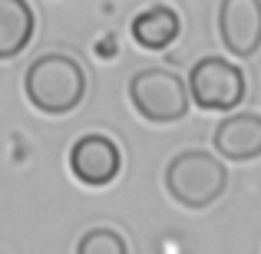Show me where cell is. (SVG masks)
Here are the masks:
<instances>
[{
	"mask_svg": "<svg viewBox=\"0 0 261 254\" xmlns=\"http://www.w3.org/2000/svg\"><path fill=\"white\" fill-rule=\"evenodd\" d=\"M189 93L205 112H231L248 96V76L225 57H202L189 73Z\"/></svg>",
	"mask_w": 261,
	"mask_h": 254,
	"instance_id": "cell-4",
	"label": "cell"
},
{
	"mask_svg": "<svg viewBox=\"0 0 261 254\" xmlns=\"http://www.w3.org/2000/svg\"><path fill=\"white\" fill-rule=\"evenodd\" d=\"M76 254H129V244L116 228H89L76 241Z\"/></svg>",
	"mask_w": 261,
	"mask_h": 254,
	"instance_id": "cell-10",
	"label": "cell"
},
{
	"mask_svg": "<svg viewBox=\"0 0 261 254\" xmlns=\"http://www.w3.org/2000/svg\"><path fill=\"white\" fill-rule=\"evenodd\" d=\"M218 159L228 162H255L261 159V116L258 112H231L212 132Z\"/></svg>",
	"mask_w": 261,
	"mask_h": 254,
	"instance_id": "cell-7",
	"label": "cell"
},
{
	"mask_svg": "<svg viewBox=\"0 0 261 254\" xmlns=\"http://www.w3.org/2000/svg\"><path fill=\"white\" fill-rule=\"evenodd\" d=\"M70 172L89 188H106L122 172V149L102 132H86L70 149Z\"/></svg>",
	"mask_w": 261,
	"mask_h": 254,
	"instance_id": "cell-5",
	"label": "cell"
},
{
	"mask_svg": "<svg viewBox=\"0 0 261 254\" xmlns=\"http://www.w3.org/2000/svg\"><path fill=\"white\" fill-rule=\"evenodd\" d=\"M37 13L27 0H0V60H13L30 46Z\"/></svg>",
	"mask_w": 261,
	"mask_h": 254,
	"instance_id": "cell-9",
	"label": "cell"
},
{
	"mask_svg": "<svg viewBox=\"0 0 261 254\" xmlns=\"http://www.w3.org/2000/svg\"><path fill=\"white\" fill-rule=\"evenodd\" d=\"M129 102L146 122L169 126L189 116L192 93L178 73L162 70V66H146L129 76Z\"/></svg>",
	"mask_w": 261,
	"mask_h": 254,
	"instance_id": "cell-3",
	"label": "cell"
},
{
	"mask_svg": "<svg viewBox=\"0 0 261 254\" xmlns=\"http://www.w3.org/2000/svg\"><path fill=\"white\" fill-rule=\"evenodd\" d=\"M86 70L66 53H43L23 73V96L43 116H66L86 99Z\"/></svg>",
	"mask_w": 261,
	"mask_h": 254,
	"instance_id": "cell-1",
	"label": "cell"
},
{
	"mask_svg": "<svg viewBox=\"0 0 261 254\" xmlns=\"http://www.w3.org/2000/svg\"><path fill=\"white\" fill-rule=\"evenodd\" d=\"M178 30H182V20H178L175 7H169V4L146 7L129 23V33H133V40L142 50H166V46H172Z\"/></svg>",
	"mask_w": 261,
	"mask_h": 254,
	"instance_id": "cell-8",
	"label": "cell"
},
{
	"mask_svg": "<svg viewBox=\"0 0 261 254\" xmlns=\"http://www.w3.org/2000/svg\"><path fill=\"white\" fill-rule=\"evenodd\" d=\"M218 37L235 57H255L261 50V0H222Z\"/></svg>",
	"mask_w": 261,
	"mask_h": 254,
	"instance_id": "cell-6",
	"label": "cell"
},
{
	"mask_svg": "<svg viewBox=\"0 0 261 254\" xmlns=\"http://www.w3.org/2000/svg\"><path fill=\"white\" fill-rule=\"evenodd\" d=\"M228 188V168L205 149H185L166 165V191L175 205L189 211H205Z\"/></svg>",
	"mask_w": 261,
	"mask_h": 254,
	"instance_id": "cell-2",
	"label": "cell"
}]
</instances>
